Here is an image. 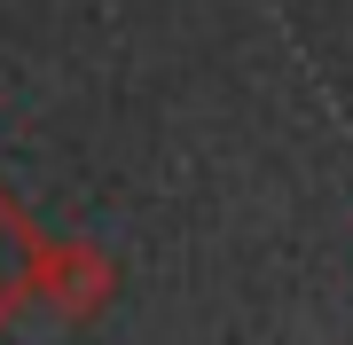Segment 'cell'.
I'll use <instances>...</instances> for the list:
<instances>
[{
  "mask_svg": "<svg viewBox=\"0 0 353 345\" xmlns=\"http://www.w3.org/2000/svg\"><path fill=\"white\" fill-rule=\"evenodd\" d=\"M118 298V259L94 243H39L32 251V306L63 322H102Z\"/></svg>",
  "mask_w": 353,
  "mask_h": 345,
  "instance_id": "6da1fadb",
  "label": "cell"
},
{
  "mask_svg": "<svg viewBox=\"0 0 353 345\" xmlns=\"http://www.w3.org/2000/svg\"><path fill=\"white\" fill-rule=\"evenodd\" d=\"M32 251H39L32 220L0 196V314H8V306H32Z\"/></svg>",
  "mask_w": 353,
  "mask_h": 345,
  "instance_id": "7a4b0ae2",
  "label": "cell"
}]
</instances>
